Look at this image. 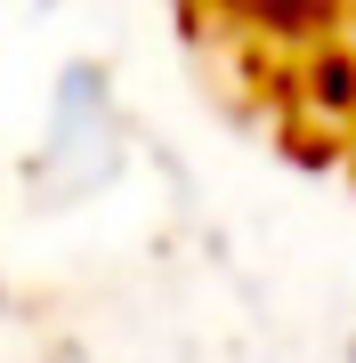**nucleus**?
Listing matches in <instances>:
<instances>
[{
    "instance_id": "f257e3e1",
    "label": "nucleus",
    "mask_w": 356,
    "mask_h": 363,
    "mask_svg": "<svg viewBox=\"0 0 356 363\" xmlns=\"http://www.w3.org/2000/svg\"><path fill=\"white\" fill-rule=\"evenodd\" d=\"M114 145H122V121H114L106 81H97L90 65H73L65 89H57V113H49V154H41V169L73 162L65 194H81V186H97V178L114 169Z\"/></svg>"
}]
</instances>
